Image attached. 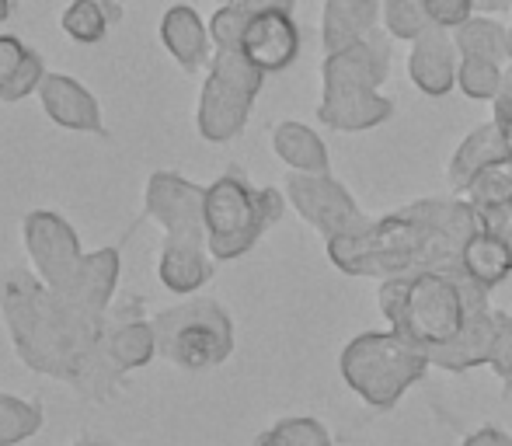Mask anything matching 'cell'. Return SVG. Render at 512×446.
Listing matches in <instances>:
<instances>
[{
	"label": "cell",
	"instance_id": "obj_9",
	"mask_svg": "<svg viewBox=\"0 0 512 446\" xmlns=\"http://www.w3.org/2000/svg\"><path fill=\"white\" fill-rule=\"evenodd\" d=\"M265 70L244 56V49H216L209 77L199 95V133L209 143H227L244 129L251 102L258 98Z\"/></svg>",
	"mask_w": 512,
	"mask_h": 446
},
{
	"label": "cell",
	"instance_id": "obj_22",
	"mask_svg": "<svg viewBox=\"0 0 512 446\" xmlns=\"http://www.w3.org/2000/svg\"><path fill=\"white\" fill-rule=\"evenodd\" d=\"M460 56H485V60L509 63V28L492 18H467L464 25L453 28Z\"/></svg>",
	"mask_w": 512,
	"mask_h": 446
},
{
	"label": "cell",
	"instance_id": "obj_8",
	"mask_svg": "<svg viewBox=\"0 0 512 446\" xmlns=\"http://www.w3.org/2000/svg\"><path fill=\"white\" fill-rule=\"evenodd\" d=\"M157 349L182 370H209L234 349V325L213 300L168 307L154 318Z\"/></svg>",
	"mask_w": 512,
	"mask_h": 446
},
{
	"label": "cell",
	"instance_id": "obj_43",
	"mask_svg": "<svg viewBox=\"0 0 512 446\" xmlns=\"http://www.w3.org/2000/svg\"><path fill=\"white\" fill-rule=\"evenodd\" d=\"M481 4H502V0H481Z\"/></svg>",
	"mask_w": 512,
	"mask_h": 446
},
{
	"label": "cell",
	"instance_id": "obj_5",
	"mask_svg": "<svg viewBox=\"0 0 512 446\" xmlns=\"http://www.w3.org/2000/svg\"><path fill=\"white\" fill-rule=\"evenodd\" d=\"M147 213L164 227L168 244L161 255V283L171 293H192L213 276L206 237V189L157 171L147 185Z\"/></svg>",
	"mask_w": 512,
	"mask_h": 446
},
{
	"label": "cell",
	"instance_id": "obj_17",
	"mask_svg": "<svg viewBox=\"0 0 512 446\" xmlns=\"http://www.w3.org/2000/svg\"><path fill=\"white\" fill-rule=\"evenodd\" d=\"M457 265L478 286H485V290H495L502 279H509L512 251H509V244L502 241L499 234H495V230L481 227V230H474V234L467 237L464 248H460V262Z\"/></svg>",
	"mask_w": 512,
	"mask_h": 446
},
{
	"label": "cell",
	"instance_id": "obj_19",
	"mask_svg": "<svg viewBox=\"0 0 512 446\" xmlns=\"http://www.w3.org/2000/svg\"><path fill=\"white\" fill-rule=\"evenodd\" d=\"M506 154H509V147H506V140H502L495 119L485 122V126H478L457 147V154H453V161H450V171H446L453 192H467V185L474 182V175H478L485 164L499 161V157H506Z\"/></svg>",
	"mask_w": 512,
	"mask_h": 446
},
{
	"label": "cell",
	"instance_id": "obj_6",
	"mask_svg": "<svg viewBox=\"0 0 512 446\" xmlns=\"http://www.w3.org/2000/svg\"><path fill=\"white\" fill-rule=\"evenodd\" d=\"M429 366V352L394 328L356 335L338 356L342 380L370 408H394L408 394V387L429 373Z\"/></svg>",
	"mask_w": 512,
	"mask_h": 446
},
{
	"label": "cell",
	"instance_id": "obj_20",
	"mask_svg": "<svg viewBox=\"0 0 512 446\" xmlns=\"http://www.w3.org/2000/svg\"><path fill=\"white\" fill-rule=\"evenodd\" d=\"M272 150L279 154V161H286L293 171H304V175H328L331 168L328 147L304 122H279L272 133Z\"/></svg>",
	"mask_w": 512,
	"mask_h": 446
},
{
	"label": "cell",
	"instance_id": "obj_33",
	"mask_svg": "<svg viewBox=\"0 0 512 446\" xmlns=\"http://www.w3.org/2000/svg\"><path fill=\"white\" fill-rule=\"evenodd\" d=\"M425 7H429L432 25H443L453 32V28L464 25V21L471 18L474 0H425Z\"/></svg>",
	"mask_w": 512,
	"mask_h": 446
},
{
	"label": "cell",
	"instance_id": "obj_24",
	"mask_svg": "<svg viewBox=\"0 0 512 446\" xmlns=\"http://www.w3.org/2000/svg\"><path fill=\"white\" fill-rule=\"evenodd\" d=\"M464 196L478 213H492V210H499V206H509L512 203V154L485 164V168L474 175V182L467 185Z\"/></svg>",
	"mask_w": 512,
	"mask_h": 446
},
{
	"label": "cell",
	"instance_id": "obj_10",
	"mask_svg": "<svg viewBox=\"0 0 512 446\" xmlns=\"http://www.w3.org/2000/svg\"><path fill=\"white\" fill-rule=\"evenodd\" d=\"M25 244H28V255H32L35 272H39L49 290H56V293L74 290L88 255H81V241H77L70 223H63L56 213H46V210L28 213Z\"/></svg>",
	"mask_w": 512,
	"mask_h": 446
},
{
	"label": "cell",
	"instance_id": "obj_40",
	"mask_svg": "<svg viewBox=\"0 0 512 446\" xmlns=\"http://www.w3.org/2000/svg\"><path fill=\"white\" fill-rule=\"evenodd\" d=\"M7 14H11V0H0V21H7Z\"/></svg>",
	"mask_w": 512,
	"mask_h": 446
},
{
	"label": "cell",
	"instance_id": "obj_37",
	"mask_svg": "<svg viewBox=\"0 0 512 446\" xmlns=\"http://www.w3.org/2000/svg\"><path fill=\"white\" fill-rule=\"evenodd\" d=\"M464 446H512V436L495 426H485V429H478V433L467 436Z\"/></svg>",
	"mask_w": 512,
	"mask_h": 446
},
{
	"label": "cell",
	"instance_id": "obj_12",
	"mask_svg": "<svg viewBox=\"0 0 512 446\" xmlns=\"http://www.w3.org/2000/svg\"><path fill=\"white\" fill-rule=\"evenodd\" d=\"M457 70H460V49L453 42V32L443 25H432L425 35L411 42L408 56V74L415 88L429 98H443L457 88Z\"/></svg>",
	"mask_w": 512,
	"mask_h": 446
},
{
	"label": "cell",
	"instance_id": "obj_23",
	"mask_svg": "<svg viewBox=\"0 0 512 446\" xmlns=\"http://www.w3.org/2000/svg\"><path fill=\"white\" fill-rule=\"evenodd\" d=\"M105 352L112 356V363L119 370H136V366H147L157 352V332L147 321H129L119 325L115 332L105 335Z\"/></svg>",
	"mask_w": 512,
	"mask_h": 446
},
{
	"label": "cell",
	"instance_id": "obj_25",
	"mask_svg": "<svg viewBox=\"0 0 512 446\" xmlns=\"http://www.w3.org/2000/svg\"><path fill=\"white\" fill-rule=\"evenodd\" d=\"M506 81V70L499 60H485V56H460L457 70V88L474 102H495Z\"/></svg>",
	"mask_w": 512,
	"mask_h": 446
},
{
	"label": "cell",
	"instance_id": "obj_32",
	"mask_svg": "<svg viewBox=\"0 0 512 446\" xmlns=\"http://www.w3.org/2000/svg\"><path fill=\"white\" fill-rule=\"evenodd\" d=\"M42 77H46V70H42V60L35 53H28V60H25V67L18 70V77H14V81L7 84L4 91H0V102H18V98L39 91Z\"/></svg>",
	"mask_w": 512,
	"mask_h": 446
},
{
	"label": "cell",
	"instance_id": "obj_3",
	"mask_svg": "<svg viewBox=\"0 0 512 446\" xmlns=\"http://www.w3.org/2000/svg\"><path fill=\"white\" fill-rule=\"evenodd\" d=\"M488 307V290L460 265L422 269L415 276H394L380 286V311L394 332L422 345L425 352L450 345L467 321Z\"/></svg>",
	"mask_w": 512,
	"mask_h": 446
},
{
	"label": "cell",
	"instance_id": "obj_7",
	"mask_svg": "<svg viewBox=\"0 0 512 446\" xmlns=\"http://www.w3.org/2000/svg\"><path fill=\"white\" fill-rule=\"evenodd\" d=\"M279 217H283V196L276 189L255 192L237 171H227L206 189L209 255L220 262L241 258Z\"/></svg>",
	"mask_w": 512,
	"mask_h": 446
},
{
	"label": "cell",
	"instance_id": "obj_34",
	"mask_svg": "<svg viewBox=\"0 0 512 446\" xmlns=\"http://www.w3.org/2000/svg\"><path fill=\"white\" fill-rule=\"evenodd\" d=\"M28 53H32V49L21 46L14 35H0V91L18 77V70L25 67Z\"/></svg>",
	"mask_w": 512,
	"mask_h": 446
},
{
	"label": "cell",
	"instance_id": "obj_18",
	"mask_svg": "<svg viewBox=\"0 0 512 446\" xmlns=\"http://www.w3.org/2000/svg\"><path fill=\"white\" fill-rule=\"evenodd\" d=\"M161 39H164V46H168V53L178 60V67H185V70H196L209 53V28L203 25V18L185 4L171 7V11L164 14Z\"/></svg>",
	"mask_w": 512,
	"mask_h": 446
},
{
	"label": "cell",
	"instance_id": "obj_26",
	"mask_svg": "<svg viewBox=\"0 0 512 446\" xmlns=\"http://www.w3.org/2000/svg\"><path fill=\"white\" fill-rule=\"evenodd\" d=\"M108 25H112V21H108L102 0H74V4L63 11V32L74 42H84V46L102 42Z\"/></svg>",
	"mask_w": 512,
	"mask_h": 446
},
{
	"label": "cell",
	"instance_id": "obj_35",
	"mask_svg": "<svg viewBox=\"0 0 512 446\" xmlns=\"http://www.w3.org/2000/svg\"><path fill=\"white\" fill-rule=\"evenodd\" d=\"M481 227L495 230V234H499L512 251V203L499 206V210H492V213H481Z\"/></svg>",
	"mask_w": 512,
	"mask_h": 446
},
{
	"label": "cell",
	"instance_id": "obj_28",
	"mask_svg": "<svg viewBox=\"0 0 512 446\" xmlns=\"http://www.w3.org/2000/svg\"><path fill=\"white\" fill-rule=\"evenodd\" d=\"M39 426H42L39 405H28V401H18V398H7V394H0V446L28 440V436H32Z\"/></svg>",
	"mask_w": 512,
	"mask_h": 446
},
{
	"label": "cell",
	"instance_id": "obj_13",
	"mask_svg": "<svg viewBox=\"0 0 512 446\" xmlns=\"http://www.w3.org/2000/svg\"><path fill=\"white\" fill-rule=\"evenodd\" d=\"M241 49L258 70L276 74L286 70L300 56V28L293 11H262L244 28Z\"/></svg>",
	"mask_w": 512,
	"mask_h": 446
},
{
	"label": "cell",
	"instance_id": "obj_14",
	"mask_svg": "<svg viewBox=\"0 0 512 446\" xmlns=\"http://www.w3.org/2000/svg\"><path fill=\"white\" fill-rule=\"evenodd\" d=\"M42 95V109L49 112V119L60 122L63 129H77V133H105L102 112H98V102L91 98L88 88L74 81V77L63 74H46L39 84Z\"/></svg>",
	"mask_w": 512,
	"mask_h": 446
},
{
	"label": "cell",
	"instance_id": "obj_31",
	"mask_svg": "<svg viewBox=\"0 0 512 446\" xmlns=\"http://www.w3.org/2000/svg\"><path fill=\"white\" fill-rule=\"evenodd\" d=\"M488 366L506 380V387L512 384V318L506 311H495V338H492Z\"/></svg>",
	"mask_w": 512,
	"mask_h": 446
},
{
	"label": "cell",
	"instance_id": "obj_30",
	"mask_svg": "<svg viewBox=\"0 0 512 446\" xmlns=\"http://www.w3.org/2000/svg\"><path fill=\"white\" fill-rule=\"evenodd\" d=\"M248 21H251L248 14L227 0V4L213 14V21H209V39L216 42V49H241V39H244V28H248Z\"/></svg>",
	"mask_w": 512,
	"mask_h": 446
},
{
	"label": "cell",
	"instance_id": "obj_42",
	"mask_svg": "<svg viewBox=\"0 0 512 446\" xmlns=\"http://www.w3.org/2000/svg\"><path fill=\"white\" fill-rule=\"evenodd\" d=\"M509 67H512V28H509Z\"/></svg>",
	"mask_w": 512,
	"mask_h": 446
},
{
	"label": "cell",
	"instance_id": "obj_4",
	"mask_svg": "<svg viewBox=\"0 0 512 446\" xmlns=\"http://www.w3.org/2000/svg\"><path fill=\"white\" fill-rule=\"evenodd\" d=\"M324 95L317 119L338 133H363L394 115V102L380 95V84L391 74V49L377 35L352 42L324 56Z\"/></svg>",
	"mask_w": 512,
	"mask_h": 446
},
{
	"label": "cell",
	"instance_id": "obj_41",
	"mask_svg": "<svg viewBox=\"0 0 512 446\" xmlns=\"http://www.w3.org/2000/svg\"><path fill=\"white\" fill-rule=\"evenodd\" d=\"M74 446H108V443H95V440H84V443H74Z\"/></svg>",
	"mask_w": 512,
	"mask_h": 446
},
{
	"label": "cell",
	"instance_id": "obj_38",
	"mask_svg": "<svg viewBox=\"0 0 512 446\" xmlns=\"http://www.w3.org/2000/svg\"><path fill=\"white\" fill-rule=\"evenodd\" d=\"M495 126H499L502 140H506V147H509V154H512V105L495 102Z\"/></svg>",
	"mask_w": 512,
	"mask_h": 446
},
{
	"label": "cell",
	"instance_id": "obj_36",
	"mask_svg": "<svg viewBox=\"0 0 512 446\" xmlns=\"http://www.w3.org/2000/svg\"><path fill=\"white\" fill-rule=\"evenodd\" d=\"M230 4L241 7L248 18H255L262 11H293V0H230Z\"/></svg>",
	"mask_w": 512,
	"mask_h": 446
},
{
	"label": "cell",
	"instance_id": "obj_1",
	"mask_svg": "<svg viewBox=\"0 0 512 446\" xmlns=\"http://www.w3.org/2000/svg\"><path fill=\"white\" fill-rule=\"evenodd\" d=\"M14 349L32 370L60 377L81 394L102 398L119 380V366L105 352V314L60 297L46 283L14 272L0 286Z\"/></svg>",
	"mask_w": 512,
	"mask_h": 446
},
{
	"label": "cell",
	"instance_id": "obj_39",
	"mask_svg": "<svg viewBox=\"0 0 512 446\" xmlns=\"http://www.w3.org/2000/svg\"><path fill=\"white\" fill-rule=\"evenodd\" d=\"M495 102L512 105V67L506 70V81H502V91H499V98H495Z\"/></svg>",
	"mask_w": 512,
	"mask_h": 446
},
{
	"label": "cell",
	"instance_id": "obj_15",
	"mask_svg": "<svg viewBox=\"0 0 512 446\" xmlns=\"http://www.w3.org/2000/svg\"><path fill=\"white\" fill-rule=\"evenodd\" d=\"M492 338H495V311L485 307L478 311L467 328L453 338L450 345H439V349H429L432 366L450 373H464L474 370V366H488V356H492Z\"/></svg>",
	"mask_w": 512,
	"mask_h": 446
},
{
	"label": "cell",
	"instance_id": "obj_21",
	"mask_svg": "<svg viewBox=\"0 0 512 446\" xmlns=\"http://www.w3.org/2000/svg\"><path fill=\"white\" fill-rule=\"evenodd\" d=\"M115 279H119V255H115V248L95 251V255L84 258V272L74 283V290L60 293V297L74 300V304L88 307V311L105 314V304L115 290Z\"/></svg>",
	"mask_w": 512,
	"mask_h": 446
},
{
	"label": "cell",
	"instance_id": "obj_2",
	"mask_svg": "<svg viewBox=\"0 0 512 446\" xmlns=\"http://www.w3.org/2000/svg\"><path fill=\"white\" fill-rule=\"evenodd\" d=\"M481 213L467 199H418L398 213L363 223L328 241V258L345 276L394 279L460 262Z\"/></svg>",
	"mask_w": 512,
	"mask_h": 446
},
{
	"label": "cell",
	"instance_id": "obj_11",
	"mask_svg": "<svg viewBox=\"0 0 512 446\" xmlns=\"http://www.w3.org/2000/svg\"><path fill=\"white\" fill-rule=\"evenodd\" d=\"M286 199L297 206L300 217H304L324 241L370 223L363 217V210L356 206V199L349 196V189H345L342 182H335L331 175H304V171H293V175L286 178Z\"/></svg>",
	"mask_w": 512,
	"mask_h": 446
},
{
	"label": "cell",
	"instance_id": "obj_27",
	"mask_svg": "<svg viewBox=\"0 0 512 446\" xmlns=\"http://www.w3.org/2000/svg\"><path fill=\"white\" fill-rule=\"evenodd\" d=\"M384 25L391 39L415 42L432 28V18L425 0H384Z\"/></svg>",
	"mask_w": 512,
	"mask_h": 446
},
{
	"label": "cell",
	"instance_id": "obj_16",
	"mask_svg": "<svg viewBox=\"0 0 512 446\" xmlns=\"http://www.w3.org/2000/svg\"><path fill=\"white\" fill-rule=\"evenodd\" d=\"M377 14H380L377 0H324V21H321L324 49L338 53V49L373 35Z\"/></svg>",
	"mask_w": 512,
	"mask_h": 446
},
{
	"label": "cell",
	"instance_id": "obj_29",
	"mask_svg": "<svg viewBox=\"0 0 512 446\" xmlns=\"http://www.w3.org/2000/svg\"><path fill=\"white\" fill-rule=\"evenodd\" d=\"M255 446H331V436L317 419H283L258 436Z\"/></svg>",
	"mask_w": 512,
	"mask_h": 446
}]
</instances>
